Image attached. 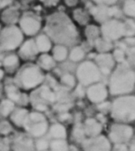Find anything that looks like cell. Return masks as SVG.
<instances>
[{
	"label": "cell",
	"mask_w": 135,
	"mask_h": 151,
	"mask_svg": "<svg viewBox=\"0 0 135 151\" xmlns=\"http://www.w3.org/2000/svg\"><path fill=\"white\" fill-rule=\"evenodd\" d=\"M45 31L51 41L57 44H70L77 36L75 27L62 12L54 13L47 19Z\"/></svg>",
	"instance_id": "1"
},
{
	"label": "cell",
	"mask_w": 135,
	"mask_h": 151,
	"mask_svg": "<svg viewBox=\"0 0 135 151\" xmlns=\"http://www.w3.org/2000/svg\"><path fill=\"white\" fill-rule=\"evenodd\" d=\"M45 81V72L37 64L27 63L19 68L13 82L21 91L31 92L42 85Z\"/></svg>",
	"instance_id": "2"
},
{
	"label": "cell",
	"mask_w": 135,
	"mask_h": 151,
	"mask_svg": "<svg viewBox=\"0 0 135 151\" xmlns=\"http://www.w3.org/2000/svg\"><path fill=\"white\" fill-rule=\"evenodd\" d=\"M135 87V73L128 65L121 64L112 73L110 79L109 93L111 96H118L127 95Z\"/></svg>",
	"instance_id": "3"
},
{
	"label": "cell",
	"mask_w": 135,
	"mask_h": 151,
	"mask_svg": "<svg viewBox=\"0 0 135 151\" xmlns=\"http://www.w3.org/2000/svg\"><path fill=\"white\" fill-rule=\"evenodd\" d=\"M109 112L115 122L126 124L135 122V96L130 95L117 96L111 103Z\"/></svg>",
	"instance_id": "4"
},
{
	"label": "cell",
	"mask_w": 135,
	"mask_h": 151,
	"mask_svg": "<svg viewBox=\"0 0 135 151\" xmlns=\"http://www.w3.org/2000/svg\"><path fill=\"white\" fill-rule=\"evenodd\" d=\"M56 102L57 92L52 87L44 83L31 91V96H29V104L31 105L32 110L44 113Z\"/></svg>",
	"instance_id": "5"
},
{
	"label": "cell",
	"mask_w": 135,
	"mask_h": 151,
	"mask_svg": "<svg viewBox=\"0 0 135 151\" xmlns=\"http://www.w3.org/2000/svg\"><path fill=\"white\" fill-rule=\"evenodd\" d=\"M50 124V122L44 112L31 110L22 131L35 140L47 135Z\"/></svg>",
	"instance_id": "6"
},
{
	"label": "cell",
	"mask_w": 135,
	"mask_h": 151,
	"mask_svg": "<svg viewBox=\"0 0 135 151\" xmlns=\"http://www.w3.org/2000/svg\"><path fill=\"white\" fill-rule=\"evenodd\" d=\"M24 34L17 25H8L0 29V50L11 51L19 49L24 42Z\"/></svg>",
	"instance_id": "7"
},
{
	"label": "cell",
	"mask_w": 135,
	"mask_h": 151,
	"mask_svg": "<svg viewBox=\"0 0 135 151\" xmlns=\"http://www.w3.org/2000/svg\"><path fill=\"white\" fill-rule=\"evenodd\" d=\"M102 73L96 63L91 61H85L81 63L76 71V80L80 85L88 87L92 84L99 82Z\"/></svg>",
	"instance_id": "8"
},
{
	"label": "cell",
	"mask_w": 135,
	"mask_h": 151,
	"mask_svg": "<svg viewBox=\"0 0 135 151\" xmlns=\"http://www.w3.org/2000/svg\"><path fill=\"white\" fill-rule=\"evenodd\" d=\"M134 128L130 124L114 122L109 127L107 137L112 144H128L134 137Z\"/></svg>",
	"instance_id": "9"
},
{
	"label": "cell",
	"mask_w": 135,
	"mask_h": 151,
	"mask_svg": "<svg viewBox=\"0 0 135 151\" xmlns=\"http://www.w3.org/2000/svg\"><path fill=\"white\" fill-rule=\"evenodd\" d=\"M10 151H36L34 139L22 130L10 137Z\"/></svg>",
	"instance_id": "10"
},
{
	"label": "cell",
	"mask_w": 135,
	"mask_h": 151,
	"mask_svg": "<svg viewBox=\"0 0 135 151\" xmlns=\"http://www.w3.org/2000/svg\"><path fill=\"white\" fill-rule=\"evenodd\" d=\"M19 27L27 36H34L37 35L42 27L41 20L39 18L31 12H26L20 15L19 20Z\"/></svg>",
	"instance_id": "11"
},
{
	"label": "cell",
	"mask_w": 135,
	"mask_h": 151,
	"mask_svg": "<svg viewBox=\"0 0 135 151\" xmlns=\"http://www.w3.org/2000/svg\"><path fill=\"white\" fill-rule=\"evenodd\" d=\"M82 151H112V143L104 134L86 138L80 144Z\"/></svg>",
	"instance_id": "12"
},
{
	"label": "cell",
	"mask_w": 135,
	"mask_h": 151,
	"mask_svg": "<svg viewBox=\"0 0 135 151\" xmlns=\"http://www.w3.org/2000/svg\"><path fill=\"white\" fill-rule=\"evenodd\" d=\"M102 33L105 39L116 40L125 35V25L118 20H106L102 26Z\"/></svg>",
	"instance_id": "13"
},
{
	"label": "cell",
	"mask_w": 135,
	"mask_h": 151,
	"mask_svg": "<svg viewBox=\"0 0 135 151\" xmlns=\"http://www.w3.org/2000/svg\"><path fill=\"white\" fill-rule=\"evenodd\" d=\"M85 96L91 104H98L106 101L109 96V90L104 84L96 82L88 87Z\"/></svg>",
	"instance_id": "14"
},
{
	"label": "cell",
	"mask_w": 135,
	"mask_h": 151,
	"mask_svg": "<svg viewBox=\"0 0 135 151\" xmlns=\"http://www.w3.org/2000/svg\"><path fill=\"white\" fill-rule=\"evenodd\" d=\"M4 93L5 97L14 102L18 106H26L29 104V96H27L26 92L21 91L15 83L5 84L4 87Z\"/></svg>",
	"instance_id": "15"
},
{
	"label": "cell",
	"mask_w": 135,
	"mask_h": 151,
	"mask_svg": "<svg viewBox=\"0 0 135 151\" xmlns=\"http://www.w3.org/2000/svg\"><path fill=\"white\" fill-rule=\"evenodd\" d=\"M30 109H28L26 106H18L14 109V111L11 113L8 119L11 122V124L14 126V127L17 130H22L27 119L28 118V115L30 113Z\"/></svg>",
	"instance_id": "16"
},
{
	"label": "cell",
	"mask_w": 135,
	"mask_h": 151,
	"mask_svg": "<svg viewBox=\"0 0 135 151\" xmlns=\"http://www.w3.org/2000/svg\"><path fill=\"white\" fill-rule=\"evenodd\" d=\"M39 51L37 50L35 42L34 39H27L24 41L19 47V58L24 60H31L38 57Z\"/></svg>",
	"instance_id": "17"
},
{
	"label": "cell",
	"mask_w": 135,
	"mask_h": 151,
	"mask_svg": "<svg viewBox=\"0 0 135 151\" xmlns=\"http://www.w3.org/2000/svg\"><path fill=\"white\" fill-rule=\"evenodd\" d=\"M83 129L87 138L95 137L103 134V123L96 118H87L82 123Z\"/></svg>",
	"instance_id": "18"
},
{
	"label": "cell",
	"mask_w": 135,
	"mask_h": 151,
	"mask_svg": "<svg viewBox=\"0 0 135 151\" xmlns=\"http://www.w3.org/2000/svg\"><path fill=\"white\" fill-rule=\"evenodd\" d=\"M47 136L50 140H57V139H67L68 138V130L65 124L57 121L54 123H50L48 130Z\"/></svg>",
	"instance_id": "19"
},
{
	"label": "cell",
	"mask_w": 135,
	"mask_h": 151,
	"mask_svg": "<svg viewBox=\"0 0 135 151\" xmlns=\"http://www.w3.org/2000/svg\"><path fill=\"white\" fill-rule=\"evenodd\" d=\"M96 64L98 66L101 73L104 75L110 74L113 65L114 60L113 58L107 53H101L100 55L96 56Z\"/></svg>",
	"instance_id": "20"
},
{
	"label": "cell",
	"mask_w": 135,
	"mask_h": 151,
	"mask_svg": "<svg viewBox=\"0 0 135 151\" xmlns=\"http://www.w3.org/2000/svg\"><path fill=\"white\" fill-rule=\"evenodd\" d=\"M19 18L20 13L19 10L12 6H8L4 8L1 14V20L5 24V26L16 25V23L19 22Z\"/></svg>",
	"instance_id": "21"
},
{
	"label": "cell",
	"mask_w": 135,
	"mask_h": 151,
	"mask_svg": "<svg viewBox=\"0 0 135 151\" xmlns=\"http://www.w3.org/2000/svg\"><path fill=\"white\" fill-rule=\"evenodd\" d=\"M39 53H48L52 49V41L46 34H41L34 39Z\"/></svg>",
	"instance_id": "22"
},
{
	"label": "cell",
	"mask_w": 135,
	"mask_h": 151,
	"mask_svg": "<svg viewBox=\"0 0 135 151\" xmlns=\"http://www.w3.org/2000/svg\"><path fill=\"white\" fill-rule=\"evenodd\" d=\"M37 65L44 72H49L55 68L56 61L51 55L48 53H41L37 58Z\"/></svg>",
	"instance_id": "23"
},
{
	"label": "cell",
	"mask_w": 135,
	"mask_h": 151,
	"mask_svg": "<svg viewBox=\"0 0 135 151\" xmlns=\"http://www.w3.org/2000/svg\"><path fill=\"white\" fill-rule=\"evenodd\" d=\"M17 104L7 97L0 98V119H8Z\"/></svg>",
	"instance_id": "24"
},
{
	"label": "cell",
	"mask_w": 135,
	"mask_h": 151,
	"mask_svg": "<svg viewBox=\"0 0 135 151\" xmlns=\"http://www.w3.org/2000/svg\"><path fill=\"white\" fill-rule=\"evenodd\" d=\"M91 13L95 16V18L98 21H102V22L106 21L111 17L110 7H107L106 5H98L93 7L91 10Z\"/></svg>",
	"instance_id": "25"
},
{
	"label": "cell",
	"mask_w": 135,
	"mask_h": 151,
	"mask_svg": "<svg viewBox=\"0 0 135 151\" xmlns=\"http://www.w3.org/2000/svg\"><path fill=\"white\" fill-rule=\"evenodd\" d=\"M52 57L56 62H63L68 57V50L65 45L63 44H56L51 49Z\"/></svg>",
	"instance_id": "26"
},
{
	"label": "cell",
	"mask_w": 135,
	"mask_h": 151,
	"mask_svg": "<svg viewBox=\"0 0 135 151\" xmlns=\"http://www.w3.org/2000/svg\"><path fill=\"white\" fill-rule=\"evenodd\" d=\"M17 129L8 119H0V137H11Z\"/></svg>",
	"instance_id": "27"
},
{
	"label": "cell",
	"mask_w": 135,
	"mask_h": 151,
	"mask_svg": "<svg viewBox=\"0 0 135 151\" xmlns=\"http://www.w3.org/2000/svg\"><path fill=\"white\" fill-rule=\"evenodd\" d=\"M72 149L67 139L50 140L49 150L50 151H70Z\"/></svg>",
	"instance_id": "28"
},
{
	"label": "cell",
	"mask_w": 135,
	"mask_h": 151,
	"mask_svg": "<svg viewBox=\"0 0 135 151\" xmlns=\"http://www.w3.org/2000/svg\"><path fill=\"white\" fill-rule=\"evenodd\" d=\"M19 64V58L18 55L11 54L3 59V69L5 71H14Z\"/></svg>",
	"instance_id": "29"
},
{
	"label": "cell",
	"mask_w": 135,
	"mask_h": 151,
	"mask_svg": "<svg viewBox=\"0 0 135 151\" xmlns=\"http://www.w3.org/2000/svg\"><path fill=\"white\" fill-rule=\"evenodd\" d=\"M72 136H73V141L78 143V144H81V142L87 138L86 134H85V132H84V129H83V125L82 123L80 122H78L76 123L73 127V130H72Z\"/></svg>",
	"instance_id": "30"
},
{
	"label": "cell",
	"mask_w": 135,
	"mask_h": 151,
	"mask_svg": "<svg viewBox=\"0 0 135 151\" xmlns=\"http://www.w3.org/2000/svg\"><path fill=\"white\" fill-rule=\"evenodd\" d=\"M76 77H74L71 73H65L60 77V83L66 89H73L76 88Z\"/></svg>",
	"instance_id": "31"
},
{
	"label": "cell",
	"mask_w": 135,
	"mask_h": 151,
	"mask_svg": "<svg viewBox=\"0 0 135 151\" xmlns=\"http://www.w3.org/2000/svg\"><path fill=\"white\" fill-rule=\"evenodd\" d=\"M95 44H96L97 50L102 52V53H105L106 51L110 50L112 48L111 41H109L105 38H103H103H97L95 41Z\"/></svg>",
	"instance_id": "32"
},
{
	"label": "cell",
	"mask_w": 135,
	"mask_h": 151,
	"mask_svg": "<svg viewBox=\"0 0 135 151\" xmlns=\"http://www.w3.org/2000/svg\"><path fill=\"white\" fill-rule=\"evenodd\" d=\"M84 57H85V52L83 49L79 46L74 47L69 54V58L73 62H80L84 58Z\"/></svg>",
	"instance_id": "33"
},
{
	"label": "cell",
	"mask_w": 135,
	"mask_h": 151,
	"mask_svg": "<svg viewBox=\"0 0 135 151\" xmlns=\"http://www.w3.org/2000/svg\"><path fill=\"white\" fill-rule=\"evenodd\" d=\"M50 141V139L47 135L44 137H42V138L35 139L34 142H35L36 151H44L49 150Z\"/></svg>",
	"instance_id": "34"
},
{
	"label": "cell",
	"mask_w": 135,
	"mask_h": 151,
	"mask_svg": "<svg viewBox=\"0 0 135 151\" xmlns=\"http://www.w3.org/2000/svg\"><path fill=\"white\" fill-rule=\"evenodd\" d=\"M86 35L88 38L89 41H96L97 39L98 35V29L95 26H89L87 27L86 30Z\"/></svg>",
	"instance_id": "35"
},
{
	"label": "cell",
	"mask_w": 135,
	"mask_h": 151,
	"mask_svg": "<svg viewBox=\"0 0 135 151\" xmlns=\"http://www.w3.org/2000/svg\"><path fill=\"white\" fill-rule=\"evenodd\" d=\"M125 12L129 16H135V1L127 0L124 6Z\"/></svg>",
	"instance_id": "36"
},
{
	"label": "cell",
	"mask_w": 135,
	"mask_h": 151,
	"mask_svg": "<svg viewBox=\"0 0 135 151\" xmlns=\"http://www.w3.org/2000/svg\"><path fill=\"white\" fill-rule=\"evenodd\" d=\"M125 25V34L126 35H134L135 32V24L131 21V20H127V22Z\"/></svg>",
	"instance_id": "37"
},
{
	"label": "cell",
	"mask_w": 135,
	"mask_h": 151,
	"mask_svg": "<svg viewBox=\"0 0 135 151\" xmlns=\"http://www.w3.org/2000/svg\"><path fill=\"white\" fill-rule=\"evenodd\" d=\"M97 105V109L103 112V113H105V112H109L110 111V109H111V103L110 102H107V101H104L101 104H96Z\"/></svg>",
	"instance_id": "38"
},
{
	"label": "cell",
	"mask_w": 135,
	"mask_h": 151,
	"mask_svg": "<svg viewBox=\"0 0 135 151\" xmlns=\"http://www.w3.org/2000/svg\"><path fill=\"white\" fill-rule=\"evenodd\" d=\"M112 151H129L128 144L126 143L112 144Z\"/></svg>",
	"instance_id": "39"
},
{
	"label": "cell",
	"mask_w": 135,
	"mask_h": 151,
	"mask_svg": "<svg viewBox=\"0 0 135 151\" xmlns=\"http://www.w3.org/2000/svg\"><path fill=\"white\" fill-rule=\"evenodd\" d=\"M86 13L83 12V11H80V10H78L76 11L75 12V18L76 19H78L80 22H85L87 20V17L85 15Z\"/></svg>",
	"instance_id": "40"
},
{
	"label": "cell",
	"mask_w": 135,
	"mask_h": 151,
	"mask_svg": "<svg viewBox=\"0 0 135 151\" xmlns=\"http://www.w3.org/2000/svg\"><path fill=\"white\" fill-rule=\"evenodd\" d=\"M114 57H115V59L118 61V62H123L124 61V58H125V55H124V51L122 50H115L114 52Z\"/></svg>",
	"instance_id": "41"
},
{
	"label": "cell",
	"mask_w": 135,
	"mask_h": 151,
	"mask_svg": "<svg viewBox=\"0 0 135 151\" xmlns=\"http://www.w3.org/2000/svg\"><path fill=\"white\" fill-rule=\"evenodd\" d=\"M98 5H111L117 2V0H94Z\"/></svg>",
	"instance_id": "42"
},
{
	"label": "cell",
	"mask_w": 135,
	"mask_h": 151,
	"mask_svg": "<svg viewBox=\"0 0 135 151\" xmlns=\"http://www.w3.org/2000/svg\"><path fill=\"white\" fill-rule=\"evenodd\" d=\"M41 1L44 5H46L48 7H53V6L57 5L59 2V0H41Z\"/></svg>",
	"instance_id": "43"
},
{
	"label": "cell",
	"mask_w": 135,
	"mask_h": 151,
	"mask_svg": "<svg viewBox=\"0 0 135 151\" xmlns=\"http://www.w3.org/2000/svg\"><path fill=\"white\" fill-rule=\"evenodd\" d=\"M12 0H0V9H4L11 5Z\"/></svg>",
	"instance_id": "44"
},
{
	"label": "cell",
	"mask_w": 135,
	"mask_h": 151,
	"mask_svg": "<svg viewBox=\"0 0 135 151\" xmlns=\"http://www.w3.org/2000/svg\"><path fill=\"white\" fill-rule=\"evenodd\" d=\"M128 55H129L131 61L133 62V64H134L135 65V48H132L128 50Z\"/></svg>",
	"instance_id": "45"
},
{
	"label": "cell",
	"mask_w": 135,
	"mask_h": 151,
	"mask_svg": "<svg viewBox=\"0 0 135 151\" xmlns=\"http://www.w3.org/2000/svg\"><path fill=\"white\" fill-rule=\"evenodd\" d=\"M128 148H129V151H135V138L134 137L131 142L128 143Z\"/></svg>",
	"instance_id": "46"
},
{
	"label": "cell",
	"mask_w": 135,
	"mask_h": 151,
	"mask_svg": "<svg viewBox=\"0 0 135 151\" xmlns=\"http://www.w3.org/2000/svg\"><path fill=\"white\" fill-rule=\"evenodd\" d=\"M126 42L128 44H131V45H134V44H135L134 38H127V39L126 40Z\"/></svg>",
	"instance_id": "47"
},
{
	"label": "cell",
	"mask_w": 135,
	"mask_h": 151,
	"mask_svg": "<svg viewBox=\"0 0 135 151\" xmlns=\"http://www.w3.org/2000/svg\"><path fill=\"white\" fill-rule=\"evenodd\" d=\"M71 2H72V5H73V4H75L76 0H65L66 4H68V5H71Z\"/></svg>",
	"instance_id": "48"
},
{
	"label": "cell",
	"mask_w": 135,
	"mask_h": 151,
	"mask_svg": "<svg viewBox=\"0 0 135 151\" xmlns=\"http://www.w3.org/2000/svg\"><path fill=\"white\" fill-rule=\"evenodd\" d=\"M4 70L3 68H0V81L4 78Z\"/></svg>",
	"instance_id": "49"
},
{
	"label": "cell",
	"mask_w": 135,
	"mask_h": 151,
	"mask_svg": "<svg viewBox=\"0 0 135 151\" xmlns=\"http://www.w3.org/2000/svg\"><path fill=\"white\" fill-rule=\"evenodd\" d=\"M0 98H2V91L0 90Z\"/></svg>",
	"instance_id": "50"
},
{
	"label": "cell",
	"mask_w": 135,
	"mask_h": 151,
	"mask_svg": "<svg viewBox=\"0 0 135 151\" xmlns=\"http://www.w3.org/2000/svg\"><path fill=\"white\" fill-rule=\"evenodd\" d=\"M44 151H50V150H44Z\"/></svg>",
	"instance_id": "51"
},
{
	"label": "cell",
	"mask_w": 135,
	"mask_h": 151,
	"mask_svg": "<svg viewBox=\"0 0 135 151\" xmlns=\"http://www.w3.org/2000/svg\"><path fill=\"white\" fill-rule=\"evenodd\" d=\"M0 29H1V26H0Z\"/></svg>",
	"instance_id": "52"
}]
</instances>
